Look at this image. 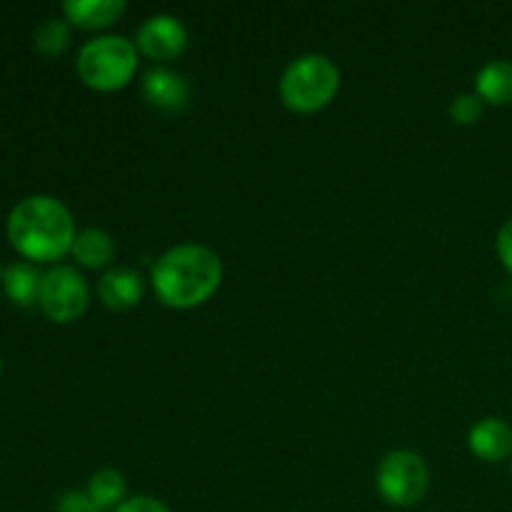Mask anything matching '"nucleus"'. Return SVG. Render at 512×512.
Here are the masks:
<instances>
[{"mask_svg":"<svg viewBox=\"0 0 512 512\" xmlns=\"http://www.w3.org/2000/svg\"><path fill=\"white\" fill-rule=\"evenodd\" d=\"M153 290L168 308H198L223 283V260L215 250L198 243H183L165 250L153 265Z\"/></svg>","mask_w":512,"mask_h":512,"instance_id":"1","label":"nucleus"},{"mask_svg":"<svg viewBox=\"0 0 512 512\" xmlns=\"http://www.w3.org/2000/svg\"><path fill=\"white\" fill-rule=\"evenodd\" d=\"M8 238L23 258L35 263H55L73 248V215L58 198L30 195L10 213Z\"/></svg>","mask_w":512,"mask_h":512,"instance_id":"2","label":"nucleus"},{"mask_svg":"<svg viewBox=\"0 0 512 512\" xmlns=\"http://www.w3.org/2000/svg\"><path fill=\"white\" fill-rule=\"evenodd\" d=\"M340 88V70L328 55H300L280 78V100L293 113H318L333 103Z\"/></svg>","mask_w":512,"mask_h":512,"instance_id":"3","label":"nucleus"},{"mask_svg":"<svg viewBox=\"0 0 512 512\" xmlns=\"http://www.w3.org/2000/svg\"><path fill=\"white\" fill-rule=\"evenodd\" d=\"M75 68L88 88L113 93L133 80L138 70V48L123 35H100L80 48Z\"/></svg>","mask_w":512,"mask_h":512,"instance_id":"4","label":"nucleus"},{"mask_svg":"<svg viewBox=\"0 0 512 512\" xmlns=\"http://www.w3.org/2000/svg\"><path fill=\"white\" fill-rule=\"evenodd\" d=\"M430 473L425 460L413 450H393L385 455L375 473V485L385 503L395 508H413L428 493Z\"/></svg>","mask_w":512,"mask_h":512,"instance_id":"5","label":"nucleus"},{"mask_svg":"<svg viewBox=\"0 0 512 512\" xmlns=\"http://www.w3.org/2000/svg\"><path fill=\"white\" fill-rule=\"evenodd\" d=\"M40 308L53 323H75L88 308V285L70 265H55L40 283Z\"/></svg>","mask_w":512,"mask_h":512,"instance_id":"6","label":"nucleus"},{"mask_svg":"<svg viewBox=\"0 0 512 512\" xmlns=\"http://www.w3.org/2000/svg\"><path fill=\"white\" fill-rule=\"evenodd\" d=\"M135 48L150 60H173L188 48V30L175 15H150L135 33Z\"/></svg>","mask_w":512,"mask_h":512,"instance_id":"7","label":"nucleus"},{"mask_svg":"<svg viewBox=\"0 0 512 512\" xmlns=\"http://www.w3.org/2000/svg\"><path fill=\"white\" fill-rule=\"evenodd\" d=\"M143 98L163 113H180L188 108L190 85L180 73L168 68H153L143 78Z\"/></svg>","mask_w":512,"mask_h":512,"instance_id":"8","label":"nucleus"},{"mask_svg":"<svg viewBox=\"0 0 512 512\" xmlns=\"http://www.w3.org/2000/svg\"><path fill=\"white\" fill-rule=\"evenodd\" d=\"M468 445L475 458L485 463H503L512 458V428L500 418H483L470 428Z\"/></svg>","mask_w":512,"mask_h":512,"instance_id":"9","label":"nucleus"},{"mask_svg":"<svg viewBox=\"0 0 512 512\" xmlns=\"http://www.w3.org/2000/svg\"><path fill=\"white\" fill-rule=\"evenodd\" d=\"M145 283L138 270L113 268L100 278L98 295L100 303L108 310H130L143 300Z\"/></svg>","mask_w":512,"mask_h":512,"instance_id":"10","label":"nucleus"},{"mask_svg":"<svg viewBox=\"0 0 512 512\" xmlns=\"http://www.w3.org/2000/svg\"><path fill=\"white\" fill-rule=\"evenodd\" d=\"M63 13L78 28L100 30L123 18L125 3L123 0H68Z\"/></svg>","mask_w":512,"mask_h":512,"instance_id":"11","label":"nucleus"},{"mask_svg":"<svg viewBox=\"0 0 512 512\" xmlns=\"http://www.w3.org/2000/svg\"><path fill=\"white\" fill-rule=\"evenodd\" d=\"M73 258L78 265L88 270H103L113 263L115 258V243L110 233L100 228H83L75 233L73 248H70Z\"/></svg>","mask_w":512,"mask_h":512,"instance_id":"12","label":"nucleus"},{"mask_svg":"<svg viewBox=\"0 0 512 512\" xmlns=\"http://www.w3.org/2000/svg\"><path fill=\"white\" fill-rule=\"evenodd\" d=\"M475 95L483 103L508 105L512 103V63L510 60H490L475 78Z\"/></svg>","mask_w":512,"mask_h":512,"instance_id":"13","label":"nucleus"},{"mask_svg":"<svg viewBox=\"0 0 512 512\" xmlns=\"http://www.w3.org/2000/svg\"><path fill=\"white\" fill-rule=\"evenodd\" d=\"M0 280H3V290L15 305H33L40 298V283L43 275L28 263H13L8 268L0 270Z\"/></svg>","mask_w":512,"mask_h":512,"instance_id":"14","label":"nucleus"},{"mask_svg":"<svg viewBox=\"0 0 512 512\" xmlns=\"http://www.w3.org/2000/svg\"><path fill=\"white\" fill-rule=\"evenodd\" d=\"M125 478L123 473H118V470H98V473L90 478L88 483V490L85 493L90 495V500H93V505L98 508L100 512L103 510H110L113 512L115 508H120V505L125 503Z\"/></svg>","mask_w":512,"mask_h":512,"instance_id":"15","label":"nucleus"},{"mask_svg":"<svg viewBox=\"0 0 512 512\" xmlns=\"http://www.w3.org/2000/svg\"><path fill=\"white\" fill-rule=\"evenodd\" d=\"M70 43V28L65 20L50 18L35 30V50L40 55H60Z\"/></svg>","mask_w":512,"mask_h":512,"instance_id":"16","label":"nucleus"},{"mask_svg":"<svg viewBox=\"0 0 512 512\" xmlns=\"http://www.w3.org/2000/svg\"><path fill=\"white\" fill-rule=\"evenodd\" d=\"M483 115V100L475 93L458 95V98L450 103V120L455 125H475Z\"/></svg>","mask_w":512,"mask_h":512,"instance_id":"17","label":"nucleus"},{"mask_svg":"<svg viewBox=\"0 0 512 512\" xmlns=\"http://www.w3.org/2000/svg\"><path fill=\"white\" fill-rule=\"evenodd\" d=\"M113 512H173V510H170L165 503H160L158 498H150V495H135V498H128Z\"/></svg>","mask_w":512,"mask_h":512,"instance_id":"18","label":"nucleus"},{"mask_svg":"<svg viewBox=\"0 0 512 512\" xmlns=\"http://www.w3.org/2000/svg\"><path fill=\"white\" fill-rule=\"evenodd\" d=\"M58 512H100L93 505L88 493H80V490H73V493H65L58 503Z\"/></svg>","mask_w":512,"mask_h":512,"instance_id":"19","label":"nucleus"},{"mask_svg":"<svg viewBox=\"0 0 512 512\" xmlns=\"http://www.w3.org/2000/svg\"><path fill=\"white\" fill-rule=\"evenodd\" d=\"M495 248H498V258L500 263H503V268L512 275V218L500 228Z\"/></svg>","mask_w":512,"mask_h":512,"instance_id":"20","label":"nucleus"},{"mask_svg":"<svg viewBox=\"0 0 512 512\" xmlns=\"http://www.w3.org/2000/svg\"><path fill=\"white\" fill-rule=\"evenodd\" d=\"M510 473H512V463H510Z\"/></svg>","mask_w":512,"mask_h":512,"instance_id":"21","label":"nucleus"},{"mask_svg":"<svg viewBox=\"0 0 512 512\" xmlns=\"http://www.w3.org/2000/svg\"><path fill=\"white\" fill-rule=\"evenodd\" d=\"M0 370H3V365H0Z\"/></svg>","mask_w":512,"mask_h":512,"instance_id":"22","label":"nucleus"}]
</instances>
